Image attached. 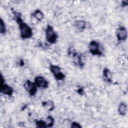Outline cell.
<instances>
[{"label":"cell","mask_w":128,"mask_h":128,"mask_svg":"<svg viewBox=\"0 0 128 128\" xmlns=\"http://www.w3.org/2000/svg\"><path fill=\"white\" fill-rule=\"evenodd\" d=\"M6 26L4 22L1 18L0 20V32L1 34H6Z\"/></svg>","instance_id":"16"},{"label":"cell","mask_w":128,"mask_h":128,"mask_svg":"<svg viewBox=\"0 0 128 128\" xmlns=\"http://www.w3.org/2000/svg\"><path fill=\"white\" fill-rule=\"evenodd\" d=\"M14 14L18 26L20 38L23 40L30 38L33 35L32 28L26 22L23 21L20 14L14 12Z\"/></svg>","instance_id":"1"},{"label":"cell","mask_w":128,"mask_h":128,"mask_svg":"<svg viewBox=\"0 0 128 128\" xmlns=\"http://www.w3.org/2000/svg\"><path fill=\"white\" fill-rule=\"evenodd\" d=\"M24 87L25 90L29 94L30 96H32L36 94L38 88L34 82H32L29 80H26L24 84Z\"/></svg>","instance_id":"5"},{"label":"cell","mask_w":128,"mask_h":128,"mask_svg":"<svg viewBox=\"0 0 128 128\" xmlns=\"http://www.w3.org/2000/svg\"><path fill=\"white\" fill-rule=\"evenodd\" d=\"M71 128H82L80 124L76 122H72L71 124Z\"/></svg>","instance_id":"17"},{"label":"cell","mask_w":128,"mask_h":128,"mask_svg":"<svg viewBox=\"0 0 128 128\" xmlns=\"http://www.w3.org/2000/svg\"><path fill=\"white\" fill-rule=\"evenodd\" d=\"M103 76L104 78V80L110 83L112 82V74L110 70L107 68H105L104 70L103 71Z\"/></svg>","instance_id":"13"},{"label":"cell","mask_w":128,"mask_h":128,"mask_svg":"<svg viewBox=\"0 0 128 128\" xmlns=\"http://www.w3.org/2000/svg\"><path fill=\"white\" fill-rule=\"evenodd\" d=\"M20 66H24V60H20Z\"/></svg>","instance_id":"20"},{"label":"cell","mask_w":128,"mask_h":128,"mask_svg":"<svg viewBox=\"0 0 128 128\" xmlns=\"http://www.w3.org/2000/svg\"><path fill=\"white\" fill-rule=\"evenodd\" d=\"M0 92L4 95L12 96L14 93L12 88L4 82L0 83Z\"/></svg>","instance_id":"8"},{"label":"cell","mask_w":128,"mask_h":128,"mask_svg":"<svg viewBox=\"0 0 128 128\" xmlns=\"http://www.w3.org/2000/svg\"><path fill=\"white\" fill-rule=\"evenodd\" d=\"M36 126L38 128H46L47 125L44 120H36Z\"/></svg>","instance_id":"15"},{"label":"cell","mask_w":128,"mask_h":128,"mask_svg":"<svg viewBox=\"0 0 128 128\" xmlns=\"http://www.w3.org/2000/svg\"><path fill=\"white\" fill-rule=\"evenodd\" d=\"M100 46L97 41L92 40L88 44L89 52L93 56H102L103 55V52L100 50Z\"/></svg>","instance_id":"4"},{"label":"cell","mask_w":128,"mask_h":128,"mask_svg":"<svg viewBox=\"0 0 128 128\" xmlns=\"http://www.w3.org/2000/svg\"><path fill=\"white\" fill-rule=\"evenodd\" d=\"M42 106L47 111L52 112V111L54 108V103L52 100H48L46 101H44L42 102Z\"/></svg>","instance_id":"9"},{"label":"cell","mask_w":128,"mask_h":128,"mask_svg":"<svg viewBox=\"0 0 128 128\" xmlns=\"http://www.w3.org/2000/svg\"><path fill=\"white\" fill-rule=\"evenodd\" d=\"M128 5V0H124L122 2V6L123 7H126Z\"/></svg>","instance_id":"18"},{"label":"cell","mask_w":128,"mask_h":128,"mask_svg":"<svg viewBox=\"0 0 128 128\" xmlns=\"http://www.w3.org/2000/svg\"><path fill=\"white\" fill-rule=\"evenodd\" d=\"M116 37L118 42H124L128 38V30L124 26H120L116 30Z\"/></svg>","instance_id":"6"},{"label":"cell","mask_w":128,"mask_h":128,"mask_svg":"<svg viewBox=\"0 0 128 128\" xmlns=\"http://www.w3.org/2000/svg\"><path fill=\"white\" fill-rule=\"evenodd\" d=\"M78 92L80 95H83L84 94V90L82 88H79L78 90Z\"/></svg>","instance_id":"19"},{"label":"cell","mask_w":128,"mask_h":128,"mask_svg":"<svg viewBox=\"0 0 128 128\" xmlns=\"http://www.w3.org/2000/svg\"><path fill=\"white\" fill-rule=\"evenodd\" d=\"M87 22L82 20H78L74 22V28L80 32L84 31L86 28Z\"/></svg>","instance_id":"10"},{"label":"cell","mask_w":128,"mask_h":128,"mask_svg":"<svg viewBox=\"0 0 128 128\" xmlns=\"http://www.w3.org/2000/svg\"><path fill=\"white\" fill-rule=\"evenodd\" d=\"M50 70L56 80L62 81L64 80L66 76L62 72L61 68L59 66L51 64L50 66Z\"/></svg>","instance_id":"3"},{"label":"cell","mask_w":128,"mask_h":128,"mask_svg":"<svg viewBox=\"0 0 128 128\" xmlns=\"http://www.w3.org/2000/svg\"><path fill=\"white\" fill-rule=\"evenodd\" d=\"M44 120L46 124L47 128H52L54 126V118L51 116H48L46 118L44 119Z\"/></svg>","instance_id":"14"},{"label":"cell","mask_w":128,"mask_h":128,"mask_svg":"<svg viewBox=\"0 0 128 128\" xmlns=\"http://www.w3.org/2000/svg\"><path fill=\"white\" fill-rule=\"evenodd\" d=\"M128 106L124 102H122L120 104L118 107V112L121 116H124L127 112Z\"/></svg>","instance_id":"11"},{"label":"cell","mask_w":128,"mask_h":128,"mask_svg":"<svg viewBox=\"0 0 128 128\" xmlns=\"http://www.w3.org/2000/svg\"><path fill=\"white\" fill-rule=\"evenodd\" d=\"M34 82L38 88L46 89L49 86V83L47 80L42 76H37L34 78Z\"/></svg>","instance_id":"7"},{"label":"cell","mask_w":128,"mask_h":128,"mask_svg":"<svg viewBox=\"0 0 128 128\" xmlns=\"http://www.w3.org/2000/svg\"><path fill=\"white\" fill-rule=\"evenodd\" d=\"M45 34L46 41L48 43L50 44H54L56 42L58 36L52 26L50 24L47 25L45 30Z\"/></svg>","instance_id":"2"},{"label":"cell","mask_w":128,"mask_h":128,"mask_svg":"<svg viewBox=\"0 0 128 128\" xmlns=\"http://www.w3.org/2000/svg\"><path fill=\"white\" fill-rule=\"evenodd\" d=\"M32 16L36 20L40 22L43 20L44 18V13L38 9H37L34 11V12L32 14Z\"/></svg>","instance_id":"12"}]
</instances>
